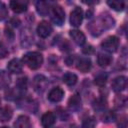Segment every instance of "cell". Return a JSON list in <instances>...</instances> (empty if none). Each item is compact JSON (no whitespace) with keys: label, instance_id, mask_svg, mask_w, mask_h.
<instances>
[{"label":"cell","instance_id":"obj_12","mask_svg":"<svg viewBox=\"0 0 128 128\" xmlns=\"http://www.w3.org/2000/svg\"><path fill=\"white\" fill-rule=\"evenodd\" d=\"M9 5H10V8L16 13H23L27 10V7H28V3L26 1H22V0L10 1Z\"/></svg>","mask_w":128,"mask_h":128},{"label":"cell","instance_id":"obj_27","mask_svg":"<svg viewBox=\"0 0 128 128\" xmlns=\"http://www.w3.org/2000/svg\"><path fill=\"white\" fill-rule=\"evenodd\" d=\"M102 120L104 122H111V121H114L116 119V116H115V113L112 112V111H106L104 112V114L102 115Z\"/></svg>","mask_w":128,"mask_h":128},{"label":"cell","instance_id":"obj_6","mask_svg":"<svg viewBox=\"0 0 128 128\" xmlns=\"http://www.w3.org/2000/svg\"><path fill=\"white\" fill-rule=\"evenodd\" d=\"M83 20V11L80 7H75L70 13V24L73 27H79Z\"/></svg>","mask_w":128,"mask_h":128},{"label":"cell","instance_id":"obj_14","mask_svg":"<svg viewBox=\"0 0 128 128\" xmlns=\"http://www.w3.org/2000/svg\"><path fill=\"white\" fill-rule=\"evenodd\" d=\"M70 37L72 38V40L77 44V45H83L86 41V37L84 35V33L80 30H71L70 31Z\"/></svg>","mask_w":128,"mask_h":128},{"label":"cell","instance_id":"obj_29","mask_svg":"<svg viewBox=\"0 0 128 128\" xmlns=\"http://www.w3.org/2000/svg\"><path fill=\"white\" fill-rule=\"evenodd\" d=\"M8 16V10L6 5L3 2H0V21L4 20Z\"/></svg>","mask_w":128,"mask_h":128},{"label":"cell","instance_id":"obj_20","mask_svg":"<svg viewBox=\"0 0 128 128\" xmlns=\"http://www.w3.org/2000/svg\"><path fill=\"white\" fill-rule=\"evenodd\" d=\"M63 82L68 85V86H73L76 84L78 78H77V75L74 74V73H71V72H67L63 75Z\"/></svg>","mask_w":128,"mask_h":128},{"label":"cell","instance_id":"obj_17","mask_svg":"<svg viewBox=\"0 0 128 128\" xmlns=\"http://www.w3.org/2000/svg\"><path fill=\"white\" fill-rule=\"evenodd\" d=\"M81 97L78 93H75L68 101V106L71 110H74V111H77L81 108Z\"/></svg>","mask_w":128,"mask_h":128},{"label":"cell","instance_id":"obj_31","mask_svg":"<svg viewBox=\"0 0 128 128\" xmlns=\"http://www.w3.org/2000/svg\"><path fill=\"white\" fill-rule=\"evenodd\" d=\"M82 52L84 54H91L93 52V48H92L91 45H86V46H84L82 48Z\"/></svg>","mask_w":128,"mask_h":128},{"label":"cell","instance_id":"obj_24","mask_svg":"<svg viewBox=\"0 0 128 128\" xmlns=\"http://www.w3.org/2000/svg\"><path fill=\"white\" fill-rule=\"evenodd\" d=\"M106 81H107V74L105 72H101V73L97 74L95 79H94L95 84L98 86H104Z\"/></svg>","mask_w":128,"mask_h":128},{"label":"cell","instance_id":"obj_25","mask_svg":"<svg viewBox=\"0 0 128 128\" xmlns=\"http://www.w3.org/2000/svg\"><path fill=\"white\" fill-rule=\"evenodd\" d=\"M96 120L93 117H87L82 122V128H95Z\"/></svg>","mask_w":128,"mask_h":128},{"label":"cell","instance_id":"obj_5","mask_svg":"<svg viewBox=\"0 0 128 128\" xmlns=\"http://www.w3.org/2000/svg\"><path fill=\"white\" fill-rule=\"evenodd\" d=\"M32 85L33 88L36 92L38 93H42L43 91H45V89L47 88L48 85V80L45 76L43 75H37L34 77L33 81H32Z\"/></svg>","mask_w":128,"mask_h":128},{"label":"cell","instance_id":"obj_11","mask_svg":"<svg viewBox=\"0 0 128 128\" xmlns=\"http://www.w3.org/2000/svg\"><path fill=\"white\" fill-rule=\"evenodd\" d=\"M55 120H56V116L53 112L51 111H48L46 113H44L41 117V124L44 128H50L54 125L55 123Z\"/></svg>","mask_w":128,"mask_h":128},{"label":"cell","instance_id":"obj_23","mask_svg":"<svg viewBox=\"0 0 128 128\" xmlns=\"http://www.w3.org/2000/svg\"><path fill=\"white\" fill-rule=\"evenodd\" d=\"M107 4L115 11H122L124 9V2L123 1H117V0H113V1H108Z\"/></svg>","mask_w":128,"mask_h":128},{"label":"cell","instance_id":"obj_21","mask_svg":"<svg viewBox=\"0 0 128 128\" xmlns=\"http://www.w3.org/2000/svg\"><path fill=\"white\" fill-rule=\"evenodd\" d=\"M36 9H37V12L41 15H46L49 13V10H50V7H49V3L48 2H45V1H38L36 3Z\"/></svg>","mask_w":128,"mask_h":128},{"label":"cell","instance_id":"obj_28","mask_svg":"<svg viewBox=\"0 0 128 128\" xmlns=\"http://www.w3.org/2000/svg\"><path fill=\"white\" fill-rule=\"evenodd\" d=\"M125 105H126V98H125L123 95H120V96H118V97L115 99V106H116V108L121 109V108H123Z\"/></svg>","mask_w":128,"mask_h":128},{"label":"cell","instance_id":"obj_22","mask_svg":"<svg viewBox=\"0 0 128 128\" xmlns=\"http://www.w3.org/2000/svg\"><path fill=\"white\" fill-rule=\"evenodd\" d=\"M10 75L4 70H0V89L7 88L10 83Z\"/></svg>","mask_w":128,"mask_h":128},{"label":"cell","instance_id":"obj_19","mask_svg":"<svg viewBox=\"0 0 128 128\" xmlns=\"http://www.w3.org/2000/svg\"><path fill=\"white\" fill-rule=\"evenodd\" d=\"M13 115V111L10 106H5L3 108H0V121L6 122L11 119Z\"/></svg>","mask_w":128,"mask_h":128},{"label":"cell","instance_id":"obj_16","mask_svg":"<svg viewBox=\"0 0 128 128\" xmlns=\"http://www.w3.org/2000/svg\"><path fill=\"white\" fill-rule=\"evenodd\" d=\"M14 128H31V122L28 116L20 115L14 122Z\"/></svg>","mask_w":128,"mask_h":128},{"label":"cell","instance_id":"obj_10","mask_svg":"<svg viewBox=\"0 0 128 128\" xmlns=\"http://www.w3.org/2000/svg\"><path fill=\"white\" fill-rule=\"evenodd\" d=\"M7 69L9 72L11 73H14V74H18L20 72H22V69H23V63L20 59H17V58H14L12 60H10L8 62V65H7Z\"/></svg>","mask_w":128,"mask_h":128},{"label":"cell","instance_id":"obj_13","mask_svg":"<svg viewBox=\"0 0 128 128\" xmlns=\"http://www.w3.org/2000/svg\"><path fill=\"white\" fill-rule=\"evenodd\" d=\"M97 63L101 67L109 66L112 63V56L110 55V53L100 52V53H98V56H97Z\"/></svg>","mask_w":128,"mask_h":128},{"label":"cell","instance_id":"obj_8","mask_svg":"<svg viewBox=\"0 0 128 128\" xmlns=\"http://www.w3.org/2000/svg\"><path fill=\"white\" fill-rule=\"evenodd\" d=\"M126 84H127V80L125 76H117L112 80L111 83V87L115 92H121L126 88Z\"/></svg>","mask_w":128,"mask_h":128},{"label":"cell","instance_id":"obj_2","mask_svg":"<svg viewBox=\"0 0 128 128\" xmlns=\"http://www.w3.org/2000/svg\"><path fill=\"white\" fill-rule=\"evenodd\" d=\"M23 62L30 69L36 70L41 67V65L43 63V56L41 53L36 52V51L28 52L23 56Z\"/></svg>","mask_w":128,"mask_h":128},{"label":"cell","instance_id":"obj_7","mask_svg":"<svg viewBox=\"0 0 128 128\" xmlns=\"http://www.w3.org/2000/svg\"><path fill=\"white\" fill-rule=\"evenodd\" d=\"M36 31L41 38H47L52 32V27L47 21H41L38 24Z\"/></svg>","mask_w":128,"mask_h":128},{"label":"cell","instance_id":"obj_15","mask_svg":"<svg viewBox=\"0 0 128 128\" xmlns=\"http://www.w3.org/2000/svg\"><path fill=\"white\" fill-rule=\"evenodd\" d=\"M77 69L85 73L91 69V60L88 57H81L77 61Z\"/></svg>","mask_w":128,"mask_h":128},{"label":"cell","instance_id":"obj_9","mask_svg":"<svg viewBox=\"0 0 128 128\" xmlns=\"http://www.w3.org/2000/svg\"><path fill=\"white\" fill-rule=\"evenodd\" d=\"M63 96H64L63 89L60 88V87H54L48 93V100L51 101V102L56 103V102L61 101L62 98H63Z\"/></svg>","mask_w":128,"mask_h":128},{"label":"cell","instance_id":"obj_30","mask_svg":"<svg viewBox=\"0 0 128 128\" xmlns=\"http://www.w3.org/2000/svg\"><path fill=\"white\" fill-rule=\"evenodd\" d=\"M8 55V50L6 49V47L0 43V59L5 58Z\"/></svg>","mask_w":128,"mask_h":128},{"label":"cell","instance_id":"obj_1","mask_svg":"<svg viewBox=\"0 0 128 128\" xmlns=\"http://www.w3.org/2000/svg\"><path fill=\"white\" fill-rule=\"evenodd\" d=\"M114 24L115 20L109 14H102L89 23L88 29L93 36H99L104 31L112 28Z\"/></svg>","mask_w":128,"mask_h":128},{"label":"cell","instance_id":"obj_3","mask_svg":"<svg viewBox=\"0 0 128 128\" xmlns=\"http://www.w3.org/2000/svg\"><path fill=\"white\" fill-rule=\"evenodd\" d=\"M51 19L52 21L58 25L61 26L65 21V12L63 8L60 5H53L51 7Z\"/></svg>","mask_w":128,"mask_h":128},{"label":"cell","instance_id":"obj_34","mask_svg":"<svg viewBox=\"0 0 128 128\" xmlns=\"http://www.w3.org/2000/svg\"><path fill=\"white\" fill-rule=\"evenodd\" d=\"M0 107H1V99H0Z\"/></svg>","mask_w":128,"mask_h":128},{"label":"cell","instance_id":"obj_26","mask_svg":"<svg viewBox=\"0 0 128 128\" xmlns=\"http://www.w3.org/2000/svg\"><path fill=\"white\" fill-rule=\"evenodd\" d=\"M105 105H106V101L103 99V98H98L94 101L93 103V107L95 110H98V111H101L105 108Z\"/></svg>","mask_w":128,"mask_h":128},{"label":"cell","instance_id":"obj_33","mask_svg":"<svg viewBox=\"0 0 128 128\" xmlns=\"http://www.w3.org/2000/svg\"><path fill=\"white\" fill-rule=\"evenodd\" d=\"M1 128H9V127H7V126H3V127H1Z\"/></svg>","mask_w":128,"mask_h":128},{"label":"cell","instance_id":"obj_32","mask_svg":"<svg viewBox=\"0 0 128 128\" xmlns=\"http://www.w3.org/2000/svg\"><path fill=\"white\" fill-rule=\"evenodd\" d=\"M10 24L13 26V27H17V26H19V24H20V21H19V19L18 18H12L11 20H10Z\"/></svg>","mask_w":128,"mask_h":128},{"label":"cell","instance_id":"obj_18","mask_svg":"<svg viewBox=\"0 0 128 128\" xmlns=\"http://www.w3.org/2000/svg\"><path fill=\"white\" fill-rule=\"evenodd\" d=\"M33 41V36L31 34L30 29L26 28L22 30L21 33V44L22 46H29Z\"/></svg>","mask_w":128,"mask_h":128},{"label":"cell","instance_id":"obj_4","mask_svg":"<svg viewBox=\"0 0 128 128\" xmlns=\"http://www.w3.org/2000/svg\"><path fill=\"white\" fill-rule=\"evenodd\" d=\"M101 47L107 53L115 52L119 47V39L116 36H109L102 41Z\"/></svg>","mask_w":128,"mask_h":128}]
</instances>
